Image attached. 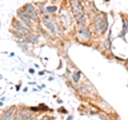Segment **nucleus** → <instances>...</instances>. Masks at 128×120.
I'll use <instances>...</instances> for the list:
<instances>
[{
  "mask_svg": "<svg viewBox=\"0 0 128 120\" xmlns=\"http://www.w3.org/2000/svg\"><path fill=\"white\" fill-rule=\"evenodd\" d=\"M100 119H102V120H107L105 117H104V116H100Z\"/></svg>",
  "mask_w": 128,
  "mask_h": 120,
  "instance_id": "obj_21",
  "label": "nucleus"
},
{
  "mask_svg": "<svg viewBox=\"0 0 128 120\" xmlns=\"http://www.w3.org/2000/svg\"><path fill=\"white\" fill-rule=\"evenodd\" d=\"M30 111H40L38 107H30Z\"/></svg>",
  "mask_w": 128,
  "mask_h": 120,
  "instance_id": "obj_16",
  "label": "nucleus"
},
{
  "mask_svg": "<svg viewBox=\"0 0 128 120\" xmlns=\"http://www.w3.org/2000/svg\"><path fill=\"white\" fill-rule=\"evenodd\" d=\"M45 26L49 29L51 32H54V33H57L58 32V29H57V26H56V24H54V22L52 21V19H45Z\"/></svg>",
  "mask_w": 128,
  "mask_h": 120,
  "instance_id": "obj_7",
  "label": "nucleus"
},
{
  "mask_svg": "<svg viewBox=\"0 0 128 120\" xmlns=\"http://www.w3.org/2000/svg\"><path fill=\"white\" fill-rule=\"evenodd\" d=\"M78 35L79 37H81L82 39L88 40V39L91 38V30L86 25L84 26H80L79 29H78Z\"/></svg>",
  "mask_w": 128,
  "mask_h": 120,
  "instance_id": "obj_6",
  "label": "nucleus"
},
{
  "mask_svg": "<svg viewBox=\"0 0 128 120\" xmlns=\"http://www.w3.org/2000/svg\"><path fill=\"white\" fill-rule=\"evenodd\" d=\"M41 120H52V118H51V117H48V116H44V117H43Z\"/></svg>",
  "mask_w": 128,
  "mask_h": 120,
  "instance_id": "obj_17",
  "label": "nucleus"
},
{
  "mask_svg": "<svg viewBox=\"0 0 128 120\" xmlns=\"http://www.w3.org/2000/svg\"><path fill=\"white\" fill-rule=\"evenodd\" d=\"M59 111H62V114H67V110L64 108H59Z\"/></svg>",
  "mask_w": 128,
  "mask_h": 120,
  "instance_id": "obj_18",
  "label": "nucleus"
},
{
  "mask_svg": "<svg viewBox=\"0 0 128 120\" xmlns=\"http://www.w3.org/2000/svg\"><path fill=\"white\" fill-rule=\"evenodd\" d=\"M93 25L96 30V32H100V33H106L108 29V19L105 14H96V16L94 17Z\"/></svg>",
  "mask_w": 128,
  "mask_h": 120,
  "instance_id": "obj_2",
  "label": "nucleus"
},
{
  "mask_svg": "<svg viewBox=\"0 0 128 120\" xmlns=\"http://www.w3.org/2000/svg\"><path fill=\"white\" fill-rule=\"evenodd\" d=\"M15 120H26V119L24 118V116L20 113H18V114L15 115Z\"/></svg>",
  "mask_w": 128,
  "mask_h": 120,
  "instance_id": "obj_14",
  "label": "nucleus"
},
{
  "mask_svg": "<svg viewBox=\"0 0 128 120\" xmlns=\"http://www.w3.org/2000/svg\"><path fill=\"white\" fill-rule=\"evenodd\" d=\"M72 119H73V116H70V117L67 118V120H72Z\"/></svg>",
  "mask_w": 128,
  "mask_h": 120,
  "instance_id": "obj_22",
  "label": "nucleus"
},
{
  "mask_svg": "<svg viewBox=\"0 0 128 120\" xmlns=\"http://www.w3.org/2000/svg\"><path fill=\"white\" fill-rule=\"evenodd\" d=\"M38 108H40V110H49V108H48L47 106H45V105H44V104H41Z\"/></svg>",
  "mask_w": 128,
  "mask_h": 120,
  "instance_id": "obj_15",
  "label": "nucleus"
},
{
  "mask_svg": "<svg viewBox=\"0 0 128 120\" xmlns=\"http://www.w3.org/2000/svg\"><path fill=\"white\" fill-rule=\"evenodd\" d=\"M80 77H81V72L80 71H77V72H75V73H73V79H74L75 83L79 82Z\"/></svg>",
  "mask_w": 128,
  "mask_h": 120,
  "instance_id": "obj_9",
  "label": "nucleus"
},
{
  "mask_svg": "<svg viewBox=\"0 0 128 120\" xmlns=\"http://www.w3.org/2000/svg\"><path fill=\"white\" fill-rule=\"evenodd\" d=\"M16 14H17V16H18V18L22 21V23H24L25 25L28 27V28H31V27H33V21L27 15V13L24 10H22V9H19V10H17V12H16Z\"/></svg>",
  "mask_w": 128,
  "mask_h": 120,
  "instance_id": "obj_4",
  "label": "nucleus"
},
{
  "mask_svg": "<svg viewBox=\"0 0 128 120\" xmlns=\"http://www.w3.org/2000/svg\"><path fill=\"white\" fill-rule=\"evenodd\" d=\"M34 72H35V71H34V69H29V73H31V74H33V73H34Z\"/></svg>",
  "mask_w": 128,
  "mask_h": 120,
  "instance_id": "obj_19",
  "label": "nucleus"
},
{
  "mask_svg": "<svg viewBox=\"0 0 128 120\" xmlns=\"http://www.w3.org/2000/svg\"><path fill=\"white\" fill-rule=\"evenodd\" d=\"M19 89H20V85H17V86H16V90L19 91Z\"/></svg>",
  "mask_w": 128,
  "mask_h": 120,
  "instance_id": "obj_20",
  "label": "nucleus"
},
{
  "mask_svg": "<svg viewBox=\"0 0 128 120\" xmlns=\"http://www.w3.org/2000/svg\"><path fill=\"white\" fill-rule=\"evenodd\" d=\"M3 105V104H2V102H0V106H2Z\"/></svg>",
  "mask_w": 128,
  "mask_h": 120,
  "instance_id": "obj_23",
  "label": "nucleus"
},
{
  "mask_svg": "<svg viewBox=\"0 0 128 120\" xmlns=\"http://www.w3.org/2000/svg\"><path fill=\"white\" fill-rule=\"evenodd\" d=\"M45 10L48 12V13H54V12H56V11L58 10V8L56 7V6H51V7L48 6V7L45 8Z\"/></svg>",
  "mask_w": 128,
  "mask_h": 120,
  "instance_id": "obj_10",
  "label": "nucleus"
},
{
  "mask_svg": "<svg viewBox=\"0 0 128 120\" xmlns=\"http://www.w3.org/2000/svg\"><path fill=\"white\" fill-rule=\"evenodd\" d=\"M24 11L27 13V15L29 16L32 21L35 22V21H38V12L36 10L34 9V7L33 5H31V3H26L25 6H24Z\"/></svg>",
  "mask_w": 128,
  "mask_h": 120,
  "instance_id": "obj_5",
  "label": "nucleus"
},
{
  "mask_svg": "<svg viewBox=\"0 0 128 120\" xmlns=\"http://www.w3.org/2000/svg\"><path fill=\"white\" fill-rule=\"evenodd\" d=\"M12 27L14 28L15 31H17V32L22 33L24 35H28L30 34V30L28 29V27H25V25H24L22 23H20L19 21H17V19H12Z\"/></svg>",
  "mask_w": 128,
  "mask_h": 120,
  "instance_id": "obj_3",
  "label": "nucleus"
},
{
  "mask_svg": "<svg viewBox=\"0 0 128 120\" xmlns=\"http://www.w3.org/2000/svg\"><path fill=\"white\" fill-rule=\"evenodd\" d=\"M127 32H128V22L126 21L125 18H123V31H122L121 35H122V37H124V35H125Z\"/></svg>",
  "mask_w": 128,
  "mask_h": 120,
  "instance_id": "obj_8",
  "label": "nucleus"
},
{
  "mask_svg": "<svg viewBox=\"0 0 128 120\" xmlns=\"http://www.w3.org/2000/svg\"><path fill=\"white\" fill-rule=\"evenodd\" d=\"M104 47H105L106 49H110L111 47V42H110V39L108 38L107 40H105V42H104Z\"/></svg>",
  "mask_w": 128,
  "mask_h": 120,
  "instance_id": "obj_12",
  "label": "nucleus"
},
{
  "mask_svg": "<svg viewBox=\"0 0 128 120\" xmlns=\"http://www.w3.org/2000/svg\"><path fill=\"white\" fill-rule=\"evenodd\" d=\"M2 120H15V115H14V114H11V115L3 116Z\"/></svg>",
  "mask_w": 128,
  "mask_h": 120,
  "instance_id": "obj_13",
  "label": "nucleus"
},
{
  "mask_svg": "<svg viewBox=\"0 0 128 120\" xmlns=\"http://www.w3.org/2000/svg\"><path fill=\"white\" fill-rule=\"evenodd\" d=\"M29 40L32 43H36L38 40V37L36 34H29Z\"/></svg>",
  "mask_w": 128,
  "mask_h": 120,
  "instance_id": "obj_11",
  "label": "nucleus"
},
{
  "mask_svg": "<svg viewBox=\"0 0 128 120\" xmlns=\"http://www.w3.org/2000/svg\"><path fill=\"white\" fill-rule=\"evenodd\" d=\"M70 6H72V12H73V15L76 18V21L78 22L80 26H84L86 19L84 17V11H83V7L81 2L70 1Z\"/></svg>",
  "mask_w": 128,
  "mask_h": 120,
  "instance_id": "obj_1",
  "label": "nucleus"
}]
</instances>
